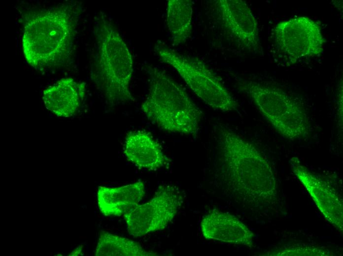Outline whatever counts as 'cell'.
<instances>
[{"label":"cell","mask_w":343,"mask_h":256,"mask_svg":"<svg viewBox=\"0 0 343 256\" xmlns=\"http://www.w3.org/2000/svg\"><path fill=\"white\" fill-rule=\"evenodd\" d=\"M96 256H154L158 254L144 249L137 242L102 231L95 250Z\"/></svg>","instance_id":"obj_16"},{"label":"cell","mask_w":343,"mask_h":256,"mask_svg":"<svg viewBox=\"0 0 343 256\" xmlns=\"http://www.w3.org/2000/svg\"><path fill=\"white\" fill-rule=\"evenodd\" d=\"M144 194V185L140 181L119 187L99 186L98 207L105 216H120L139 205Z\"/></svg>","instance_id":"obj_14"},{"label":"cell","mask_w":343,"mask_h":256,"mask_svg":"<svg viewBox=\"0 0 343 256\" xmlns=\"http://www.w3.org/2000/svg\"><path fill=\"white\" fill-rule=\"evenodd\" d=\"M76 19V13L65 5L31 16L22 39L28 64L40 70L65 65L72 52Z\"/></svg>","instance_id":"obj_3"},{"label":"cell","mask_w":343,"mask_h":256,"mask_svg":"<svg viewBox=\"0 0 343 256\" xmlns=\"http://www.w3.org/2000/svg\"><path fill=\"white\" fill-rule=\"evenodd\" d=\"M86 90L84 82L73 78H62L43 92V100L49 111L58 117L74 115L83 100Z\"/></svg>","instance_id":"obj_13"},{"label":"cell","mask_w":343,"mask_h":256,"mask_svg":"<svg viewBox=\"0 0 343 256\" xmlns=\"http://www.w3.org/2000/svg\"><path fill=\"white\" fill-rule=\"evenodd\" d=\"M274 256H328L329 254L323 250L311 247L289 248L276 251L271 254Z\"/></svg>","instance_id":"obj_17"},{"label":"cell","mask_w":343,"mask_h":256,"mask_svg":"<svg viewBox=\"0 0 343 256\" xmlns=\"http://www.w3.org/2000/svg\"><path fill=\"white\" fill-rule=\"evenodd\" d=\"M154 50L160 60L174 68L192 91L211 108L223 112L238 109L237 100L202 61L181 54L161 41H157Z\"/></svg>","instance_id":"obj_6"},{"label":"cell","mask_w":343,"mask_h":256,"mask_svg":"<svg viewBox=\"0 0 343 256\" xmlns=\"http://www.w3.org/2000/svg\"><path fill=\"white\" fill-rule=\"evenodd\" d=\"M238 89L247 96L274 130L291 141L312 132L309 114L301 100L282 89L265 82L238 78Z\"/></svg>","instance_id":"obj_5"},{"label":"cell","mask_w":343,"mask_h":256,"mask_svg":"<svg viewBox=\"0 0 343 256\" xmlns=\"http://www.w3.org/2000/svg\"><path fill=\"white\" fill-rule=\"evenodd\" d=\"M276 49L291 64L321 55L325 43L320 25L306 16L281 21L274 30Z\"/></svg>","instance_id":"obj_7"},{"label":"cell","mask_w":343,"mask_h":256,"mask_svg":"<svg viewBox=\"0 0 343 256\" xmlns=\"http://www.w3.org/2000/svg\"><path fill=\"white\" fill-rule=\"evenodd\" d=\"M193 2L190 0H169L166 24L172 44L185 42L192 33Z\"/></svg>","instance_id":"obj_15"},{"label":"cell","mask_w":343,"mask_h":256,"mask_svg":"<svg viewBox=\"0 0 343 256\" xmlns=\"http://www.w3.org/2000/svg\"><path fill=\"white\" fill-rule=\"evenodd\" d=\"M217 19L225 32L248 51L262 50L257 21L245 1H214Z\"/></svg>","instance_id":"obj_9"},{"label":"cell","mask_w":343,"mask_h":256,"mask_svg":"<svg viewBox=\"0 0 343 256\" xmlns=\"http://www.w3.org/2000/svg\"><path fill=\"white\" fill-rule=\"evenodd\" d=\"M145 69L148 89L141 109L147 119L164 131L196 135L203 117L200 108L165 70L151 65Z\"/></svg>","instance_id":"obj_4"},{"label":"cell","mask_w":343,"mask_h":256,"mask_svg":"<svg viewBox=\"0 0 343 256\" xmlns=\"http://www.w3.org/2000/svg\"><path fill=\"white\" fill-rule=\"evenodd\" d=\"M290 168L307 190L325 219L341 231L343 228V199L327 181L310 171L299 159L293 157Z\"/></svg>","instance_id":"obj_10"},{"label":"cell","mask_w":343,"mask_h":256,"mask_svg":"<svg viewBox=\"0 0 343 256\" xmlns=\"http://www.w3.org/2000/svg\"><path fill=\"white\" fill-rule=\"evenodd\" d=\"M82 245L78 246L75 250L69 254V256H76L81 255L82 254Z\"/></svg>","instance_id":"obj_18"},{"label":"cell","mask_w":343,"mask_h":256,"mask_svg":"<svg viewBox=\"0 0 343 256\" xmlns=\"http://www.w3.org/2000/svg\"><path fill=\"white\" fill-rule=\"evenodd\" d=\"M200 228L206 239L249 247L253 245V232L237 217L227 212L214 210L209 212L203 217Z\"/></svg>","instance_id":"obj_11"},{"label":"cell","mask_w":343,"mask_h":256,"mask_svg":"<svg viewBox=\"0 0 343 256\" xmlns=\"http://www.w3.org/2000/svg\"><path fill=\"white\" fill-rule=\"evenodd\" d=\"M218 142L225 190L247 205L274 204L277 197L275 178L270 162L258 149L225 127L219 128Z\"/></svg>","instance_id":"obj_1"},{"label":"cell","mask_w":343,"mask_h":256,"mask_svg":"<svg viewBox=\"0 0 343 256\" xmlns=\"http://www.w3.org/2000/svg\"><path fill=\"white\" fill-rule=\"evenodd\" d=\"M183 199L176 187L159 186L151 200L123 215L128 233L138 237L163 230L176 215Z\"/></svg>","instance_id":"obj_8"},{"label":"cell","mask_w":343,"mask_h":256,"mask_svg":"<svg viewBox=\"0 0 343 256\" xmlns=\"http://www.w3.org/2000/svg\"><path fill=\"white\" fill-rule=\"evenodd\" d=\"M94 32L91 79L109 106L134 101L130 89L133 59L127 44L103 12L94 18Z\"/></svg>","instance_id":"obj_2"},{"label":"cell","mask_w":343,"mask_h":256,"mask_svg":"<svg viewBox=\"0 0 343 256\" xmlns=\"http://www.w3.org/2000/svg\"><path fill=\"white\" fill-rule=\"evenodd\" d=\"M123 153L129 162L140 169L155 170L170 162L160 143L144 130H133L127 133Z\"/></svg>","instance_id":"obj_12"}]
</instances>
